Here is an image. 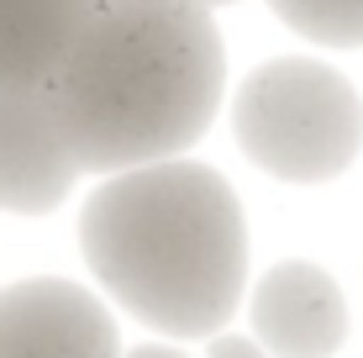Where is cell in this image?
<instances>
[{"instance_id":"1","label":"cell","mask_w":363,"mask_h":358,"mask_svg":"<svg viewBox=\"0 0 363 358\" xmlns=\"http://www.w3.org/2000/svg\"><path fill=\"white\" fill-rule=\"evenodd\" d=\"M227 90V47L211 6L106 0L43 79L79 174L153 164L195 147Z\"/></svg>"},{"instance_id":"2","label":"cell","mask_w":363,"mask_h":358,"mask_svg":"<svg viewBox=\"0 0 363 358\" xmlns=\"http://www.w3.org/2000/svg\"><path fill=\"white\" fill-rule=\"evenodd\" d=\"M79 253L100 290L169 337H211L247 290V221L211 164L111 169L79 206Z\"/></svg>"},{"instance_id":"3","label":"cell","mask_w":363,"mask_h":358,"mask_svg":"<svg viewBox=\"0 0 363 358\" xmlns=\"http://www.w3.org/2000/svg\"><path fill=\"white\" fill-rule=\"evenodd\" d=\"M232 132L264 174L327 184L363 153V95L316 58H269L237 84Z\"/></svg>"},{"instance_id":"4","label":"cell","mask_w":363,"mask_h":358,"mask_svg":"<svg viewBox=\"0 0 363 358\" xmlns=\"http://www.w3.org/2000/svg\"><path fill=\"white\" fill-rule=\"evenodd\" d=\"M74 179L79 164L43 84H0V211L48 216L74 195Z\"/></svg>"},{"instance_id":"5","label":"cell","mask_w":363,"mask_h":358,"mask_svg":"<svg viewBox=\"0 0 363 358\" xmlns=\"http://www.w3.org/2000/svg\"><path fill=\"white\" fill-rule=\"evenodd\" d=\"M116 322L74 279H16L0 290V358H106Z\"/></svg>"},{"instance_id":"6","label":"cell","mask_w":363,"mask_h":358,"mask_svg":"<svg viewBox=\"0 0 363 358\" xmlns=\"http://www.w3.org/2000/svg\"><path fill=\"white\" fill-rule=\"evenodd\" d=\"M253 332L279 358H327L347 337V301L342 285L311 258L274 264L247 295Z\"/></svg>"},{"instance_id":"7","label":"cell","mask_w":363,"mask_h":358,"mask_svg":"<svg viewBox=\"0 0 363 358\" xmlns=\"http://www.w3.org/2000/svg\"><path fill=\"white\" fill-rule=\"evenodd\" d=\"M100 0H0V84H43Z\"/></svg>"},{"instance_id":"8","label":"cell","mask_w":363,"mask_h":358,"mask_svg":"<svg viewBox=\"0 0 363 358\" xmlns=\"http://www.w3.org/2000/svg\"><path fill=\"white\" fill-rule=\"evenodd\" d=\"M269 11L321 47H363V0H269Z\"/></svg>"},{"instance_id":"9","label":"cell","mask_w":363,"mask_h":358,"mask_svg":"<svg viewBox=\"0 0 363 358\" xmlns=\"http://www.w3.org/2000/svg\"><path fill=\"white\" fill-rule=\"evenodd\" d=\"M211 353H227V358H253V342H211Z\"/></svg>"},{"instance_id":"10","label":"cell","mask_w":363,"mask_h":358,"mask_svg":"<svg viewBox=\"0 0 363 358\" xmlns=\"http://www.w3.org/2000/svg\"><path fill=\"white\" fill-rule=\"evenodd\" d=\"M106 6V0H100ZM190 6H237V0H190Z\"/></svg>"}]
</instances>
